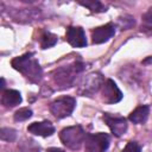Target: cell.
I'll list each match as a JSON object with an SVG mask.
<instances>
[{"mask_svg":"<svg viewBox=\"0 0 152 152\" xmlns=\"http://www.w3.org/2000/svg\"><path fill=\"white\" fill-rule=\"evenodd\" d=\"M76 106V100L71 96H63L59 97L57 100H55L53 102H51L50 104V112L51 114L57 118V119H63L69 116Z\"/></svg>","mask_w":152,"mask_h":152,"instance_id":"5b68a950","label":"cell"},{"mask_svg":"<svg viewBox=\"0 0 152 152\" xmlns=\"http://www.w3.org/2000/svg\"><path fill=\"white\" fill-rule=\"evenodd\" d=\"M84 70V64L77 59L71 64L59 66L52 71V78L59 88H69L74 84L76 75Z\"/></svg>","mask_w":152,"mask_h":152,"instance_id":"7a4b0ae2","label":"cell"},{"mask_svg":"<svg viewBox=\"0 0 152 152\" xmlns=\"http://www.w3.org/2000/svg\"><path fill=\"white\" fill-rule=\"evenodd\" d=\"M46 152H64V151L61 148H57V147H51V148H48Z\"/></svg>","mask_w":152,"mask_h":152,"instance_id":"44dd1931","label":"cell"},{"mask_svg":"<svg viewBox=\"0 0 152 152\" xmlns=\"http://www.w3.org/2000/svg\"><path fill=\"white\" fill-rule=\"evenodd\" d=\"M11 64L15 70L23 74L32 83H38L43 77L42 66L39 65L38 61L33 57L32 52L13 58Z\"/></svg>","mask_w":152,"mask_h":152,"instance_id":"6da1fadb","label":"cell"},{"mask_svg":"<svg viewBox=\"0 0 152 152\" xmlns=\"http://www.w3.org/2000/svg\"><path fill=\"white\" fill-rule=\"evenodd\" d=\"M150 114V107L148 106H138L128 116V119L133 124H144L147 120V116Z\"/></svg>","mask_w":152,"mask_h":152,"instance_id":"4fadbf2b","label":"cell"},{"mask_svg":"<svg viewBox=\"0 0 152 152\" xmlns=\"http://www.w3.org/2000/svg\"><path fill=\"white\" fill-rule=\"evenodd\" d=\"M21 102V95L18 90L14 89H7L4 90L1 94V103L6 107V108H12L15 107L18 104H20Z\"/></svg>","mask_w":152,"mask_h":152,"instance_id":"7c38bea8","label":"cell"},{"mask_svg":"<svg viewBox=\"0 0 152 152\" xmlns=\"http://www.w3.org/2000/svg\"><path fill=\"white\" fill-rule=\"evenodd\" d=\"M103 120L107 124V126L110 128L112 133L116 137H121L127 131V121L125 118L119 115H113L109 113L103 114Z\"/></svg>","mask_w":152,"mask_h":152,"instance_id":"ba28073f","label":"cell"},{"mask_svg":"<svg viewBox=\"0 0 152 152\" xmlns=\"http://www.w3.org/2000/svg\"><path fill=\"white\" fill-rule=\"evenodd\" d=\"M27 131L34 135H39V137H50L55 133V127L53 125L48 121H40V122H32L31 125H28Z\"/></svg>","mask_w":152,"mask_h":152,"instance_id":"8fae6325","label":"cell"},{"mask_svg":"<svg viewBox=\"0 0 152 152\" xmlns=\"http://www.w3.org/2000/svg\"><path fill=\"white\" fill-rule=\"evenodd\" d=\"M140 31L147 36H152V7H150L147 12L142 14Z\"/></svg>","mask_w":152,"mask_h":152,"instance_id":"5bb4252c","label":"cell"},{"mask_svg":"<svg viewBox=\"0 0 152 152\" xmlns=\"http://www.w3.org/2000/svg\"><path fill=\"white\" fill-rule=\"evenodd\" d=\"M115 34V26L112 23H108L103 26L96 27L91 31V39L94 44H101L109 40Z\"/></svg>","mask_w":152,"mask_h":152,"instance_id":"30bf717a","label":"cell"},{"mask_svg":"<svg viewBox=\"0 0 152 152\" xmlns=\"http://www.w3.org/2000/svg\"><path fill=\"white\" fill-rule=\"evenodd\" d=\"M122 152H141V145L137 141H128Z\"/></svg>","mask_w":152,"mask_h":152,"instance_id":"ffe728a7","label":"cell"},{"mask_svg":"<svg viewBox=\"0 0 152 152\" xmlns=\"http://www.w3.org/2000/svg\"><path fill=\"white\" fill-rule=\"evenodd\" d=\"M80 5L89 8L91 12H106L107 11V7L101 2V1H97V0H88V1H80Z\"/></svg>","mask_w":152,"mask_h":152,"instance_id":"2e32d148","label":"cell"},{"mask_svg":"<svg viewBox=\"0 0 152 152\" xmlns=\"http://www.w3.org/2000/svg\"><path fill=\"white\" fill-rule=\"evenodd\" d=\"M86 137L87 134L80 125L65 127L59 133V139L63 142V145L74 151L80 150L82 147V145L86 141Z\"/></svg>","mask_w":152,"mask_h":152,"instance_id":"3957f363","label":"cell"},{"mask_svg":"<svg viewBox=\"0 0 152 152\" xmlns=\"http://www.w3.org/2000/svg\"><path fill=\"white\" fill-rule=\"evenodd\" d=\"M103 76L101 72L94 71L83 76L78 83V94L82 96H93L103 86Z\"/></svg>","mask_w":152,"mask_h":152,"instance_id":"277c9868","label":"cell"},{"mask_svg":"<svg viewBox=\"0 0 152 152\" xmlns=\"http://www.w3.org/2000/svg\"><path fill=\"white\" fill-rule=\"evenodd\" d=\"M39 43L42 49H49L57 43V36L49 31H44L39 37Z\"/></svg>","mask_w":152,"mask_h":152,"instance_id":"9a60e30c","label":"cell"},{"mask_svg":"<svg viewBox=\"0 0 152 152\" xmlns=\"http://www.w3.org/2000/svg\"><path fill=\"white\" fill-rule=\"evenodd\" d=\"M68 43L74 48H84L87 45L86 33L82 27L78 26H69L65 33Z\"/></svg>","mask_w":152,"mask_h":152,"instance_id":"9c48e42d","label":"cell"},{"mask_svg":"<svg viewBox=\"0 0 152 152\" xmlns=\"http://www.w3.org/2000/svg\"><path fill=\"white\" fill-rule=\"evenodd\" d=\"M110 139L106 133L87 134L86 137V152H106L109 146Z\"/></svg>","mask_w":152,"mask_h":152,"instance_id":"8992f818","label":"cell"},{"mask_svg":"<svg viewBox=\"0 0 152 152\" xmlns=\"http://www.w3.org/2000/svg\"><path fill=\"white\" fill-rule=\"evenodd\" d=\"M134 24H135V20L131 15H124V17H120L119 18V25H120L121 30H128Z\"/></svg>","mask_w":152,"mask_h":152,"instance_id":"d6986e66","label":"cell"},{"mask_svg":"<svg viewBox=\"0 0 152 152\" xmlns=\"http://www.w3.org/2000/svg\"><path fill=\"white\" fill-rule=\"evenodd\" d=\"M32 116V110L30 108H20L14 113V120L15 121H25Z\"/></svg>","mask_w":152,"mask_h":152,"instance_id":"ac0fdd59","label":"cell"},{"mask_svg":"<svg viewBox=\"0 0 152 152\" xmlns=\"http://www.w3.org/2000/svg\"><path fill=\"white\" fill-rule=\"evenodd\" d=\"M0 138L4 141H13L17 138V131L10 127H4L0 131Z\"/></svg>","mask_w":152,"mask_h":152,"instance_id":"e0dca14e","label":"cell"},{"mask_svg":"<svg viewBox=\"0 0 152 152\" xmlns=\"http://www.w3.org/2000/svg\"><path fill=\"white\" fill-rule=\"evenodd\" d=\"M121 99H122V93L118 88L115 82L110 78L106 80L102 86V100L104 101V103H108V104L116 103L121 101Z\"/></svg>","mask_w":152,"mask_h":152,"instance_id":"52a82bcc","label":"cell"},{"mask_svg":"<svg viewBox=\"0 0 152 152\" xmlns=\"http://www.w3.org/2000/svg\"><path fill=\"white\" fill-rule=\"evenodd\" d=\"M0 87H1V90L4 91V88H5V80L4 78H1V86Z\"/></svg>","mask_w":152,"mask_h":152,"instance_id":"7402d4cb","label":"cell"}]
</instances>
